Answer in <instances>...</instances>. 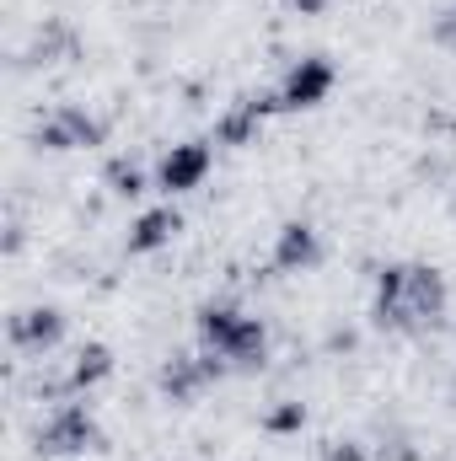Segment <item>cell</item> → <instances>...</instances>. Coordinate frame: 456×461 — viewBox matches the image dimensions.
<instances>
[{"instance_id": "obj_14", "label": "cell", "mask_w": 456, "mask_h": 461, "mask_svg": "<svg viewBox=\"0 0 456 461\" xmlns=\"http://www.w3.org/2000/svg\"><path fill=\"white\" fill-rule=\"evenodd\" d=\"M258 429H263V435H274V440L301 435V429H306V402H301V397H279V402H269V408H263V419H258Z\"/></svg>"}, {"instance_id": "obj_9", "label": "cell", "mask_w": 456, "mask_h": 461, "mask_svg": "<svg viewBox=\"0 0 456 461\" xmlns=\"http://www.w3.org/2000/svg\"><path fill=\"white\" fill-rule=\"evenodd\" d=\"M323 263V230L312 221H285L274 230V268L279 274H312Z\"/></svg>"}, {"instance_id": "obj_15", "label": "cell", "mask_w": 456, "mask_h": 461, "mask_svg": "<svg viewBox=\"0 0 456 461\" xmlns=\"http://www.w3.org/2000/svg\"><path fill=\"white\" fill-rule=\"evenodd\" d=\"M103 188H108L114 199H140V194L150 188V177H145V167H140V161H129V156H114V161L103 167Z\"/></svg>"}, {"instance_id": "obj_22", "label": "cell", "mask_w": 456, "mask_h": 461, "mask_svg": "<svg viewBox=\"0 0 456 461\" xmlns=\"http://www.w3.org/2000/svg\"><path fill=\"white\" fill-rule=\"evenodd\" d=\"M451 215H456V183H451Z\"/></svg>"}, {"instance_id": "obj_12", "label": "cell", "mask_w": 456, "mask_h": 461, "mask_svg": "<svg viewBox=\"0 0 456 461\" xmlns=\"http://www.w3.org/2000/svg\"><path fill=\"white\" fill-rule=\"evenodd\" d=\"M54 118L65 123V134H70V150H87V145H108V118L92 113L87 103H59Z\"/></svg>"}, {"instance_id": "obj_1", "label": "cell", "mask_w": 456, "mask_h": 461, "mask_svg": "<svg viewBox=\"0 0 456 461\" xmlns=\"http://www.w3.org/2000/svg\"><path fill=\"white\" fill-rule=\"evenodd\" d=\"M199 348L221 354L231 375H258L269 365V328H263V317H252L231 301H205L199 306Z\"/></svg>"}, {"instance_id": "obj_5", "label": "cell", "mask_w": 456, "mask_h": 461, "mask_svg": "<svg viewBox=\"0 0 456 461\" xmlns=\"http://www.w3.org/2000/svg\"><path fill=\"white\" fill-rule=\"evenodd\" d=\"M333 86H339L333 59H328V54H301V59H290V70L279 76V86H274V92H279V108L306 113V108H323Z\"/></svg>"}, {"instance_id": "obj_10", "label": "cell", "mask_w": 456, "mask_h": 461, "mask_svg": "<svg viewBox=\"0 0 456 461\" xmlns=\"http://www.w3.org/2000/svg\"><path fill=\"white\" fill-rule=\"evenodd\" d=\"M178 230H183V215H178L172 204H156V210H140V215H134V226H129V236H123V247H129V258H150V252L172 247Z\"/></svg>"}, {"instance_id": "obj_23", "label": "cell", "mask_w": 456, "mask_h": 461, "mask_svg": "<svg viewBox=\"0 0 456 461\" xmlns=\"http://www.w3.org/2000/svg\"><path fill=\"white\" fill-rule=\"evenodd\" d=\"M451 16H456V5H451Z\"/></svg>"}, {"instance_id": "obj_13", "label": "cell", "mask_w": 456, "mask_h": 461, "mask_svg": "<svg viewBox=\"0 0 456 461\" xmlns=\"http://www.w3.org/2000/svg\"><path fill=\"white\" fill-rule=\"evenodd\" d=\"M65 370H70V386H76V397H81V392H92V386H103V381L114 375V348L92 339V344L76 348V359H70Z\"/></svg>"}, {"instance_id": "obj_20", "label": "cell", "mask_w": 456, "mask_h": 461, "mask_svg": "<svg viewBox=\"0 0 456 461\" xmlns=\"http://www.w3.org/2000/svg\"><path fill=\"white\" fill-rule=\"evenodd\" d=\"M290 11H301V16H323L328 11V0H285Z\"/></svg>"}, {"instance_id": "obj_3", "label": "cell", "mask_w": 456, "mask_h": 461, "mask_svg": "<svg viewBox=\"0 0 456 461\" xmlns=\"http://www.w3.org/2000/svg\"><path fill=\"white\" fill-rule=\"evenodd\" d=\"M103 446V424L92 413V402L70 397V402H54L38 424H32V451L38 456H87Z\"/></svg>"}, {"instance_id": "obj_17", "label": "cell", "mask_w": 456, "mask_h": 461, "mask_svg": "<svg viewBox=\"0 0 456 461\" xmlns=\"http://www.w3.org/2000/svg\"><path fill=\"white\" fill-rule=\"evenodd\" d=\"M27 140H32L38 150H70V134H65V123H59L54 113H49V118H38Z\"/></svg>"}, {"instance_id": "obj_11", "label": "cell", "mask_w": 456, "mask_h": 461, "mask_svg": "<svg viewBox=\"0 0 456 461\" xmlns=\"http://www.w3.org/2000/svg\"><path fill=\"white\" fill-rule=\"evenodd\" d=\"M81 54V32L65 22V16H43L32 27V43H27V65H65Z\"/></svg>"}, {"instance_id": "obj_18", "label": "cell", "mask_w": 456, "mask_h": 461, "mask_svg": "<svg viewBox=\"0 0 456 461\" xmlns=\"http://www.w3.org/2000/svg\"><path fill=\"white\" fill-rule=\"evenodd\" d=\"M317 461H370V446H360V440H328Z\"/></svg>"}, {"instance_id": "obj_7", "label": "cell", "mask_w": 456, "mask_h": 461, "mask_svg": "<svg viewBox=\"0 0 456 461\" xmlns=\"http://www.w3.org/2000/svg\"><path fill=\"white\" fill-rule=\"evenodd\" d=\"M215 172V150L205 140H183V145H167L161 161H156V188L161 194H194L205 188V177Z\"/></svg>"}, {"instance_id": "obj_19", "label": "cell", "mask_w": 456, "mask_h": 461, "mask_svg": "<svg viewBox=\"0 0 456 461\" xmlns=\"http://www.w3.org/2000/svg\"><path fill=\"white\" fill-rule=\"evenodd\" d=\"M354 348H360V333L354 328H333L328 333V354H354Z\"/></svg>"}, {"instance_id": "obj_2", "label": "cell", "mask_w": 456, "mask_h": 461, "mask_svg": "<svg viewBox=\"0 0 456 461\" xmlns=\"http://www.w3.org/2000/svg\"><path fill=\"white\" fill-rule=\"evenodd\" d=\"M446 306H451V285L435 263H408V279H403V295L392 306H370V322L381 333H435L446 322Z\"/></svg>"}, {"instance_id": "obj_6", "label": "cell", "mask_w": 456, "mask_h": 461, "mask_svg": "<svg viewBox=\"0 0 456 461\" xmlns=\"http://www.w3.org/2000/svg\"><path fill=\"white\" fill-rule=\"evenodd\" d=\"M5 339L22 359H49L54 348L65 344V312L59 306H22L11 322H5Z\"/></svg>"}, {"instance_id": "obj_8", "label": "cell", "mask_w": 456, "mask_h": 461, "mask_svg": "<svg viewBox=\"0 0 456 461\" xmlns=\"http://www.w3.org/2000/svg\"><path fill=\"white\" fill-rule=\"evenodd\" d=\"M269 113H279V92H247V97H236L226 113L215 118V140L221 145H252Z\"/></svg>"}, {"instance_id": "obj_16", "label": "cell", "mask_w": 456, "mask_h": 461, "mask_svg": "<svg viewBox=\"0 0 456 461\" xmlns=\"http://www.w3.org/2000/svg\"><path fill=\"white\" fill-rule=\"evenodd\" d=\"M370 461H424V451H419L414 429H403V424H387V429L376 435V446H370Z\"/></svg>"}, {"instance_id": "obj_4", "label": "cell", "mask_w": 456, "mask_h": 461, "mask_svg": "<svg viewBox=\"0 0 456 461\" xmlns=\"http://www.w3.org/2000/svg\"><path fill=\"white\" fill-rule=\"evenodd\" d=\"M231 365L221 354H210V348H178V354H167L161 359V370H156V392L167 397V402H178V408H194L215 381H226Z\"/></svg>"}, {"instance_id": "obj_21", "label": "cell", "mask_w": 456, "mask_h": 461, "mask_svg": "<svg viewBox=\"0 0 456 461\" xmlns=\"http://www.w3.org/2000/svg\"><path fill=\"white\" fill-rule=\"evenodd\" d=\"M451 408H456V370H451Z\"/></svg>"}]
</instances>
